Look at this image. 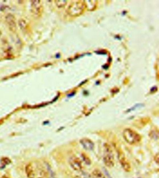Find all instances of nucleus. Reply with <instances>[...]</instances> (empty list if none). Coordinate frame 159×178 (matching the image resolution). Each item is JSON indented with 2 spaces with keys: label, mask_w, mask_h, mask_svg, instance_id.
Segmentation results:
<instances>
[{
  "label": "nucleus",
  "mask_w": 159,
  "mask_h": 178,
  "mask_svg": "<svg viewBox=\"0 0 159 178\" xmlns=\"http://www.w3.org/2000/svg\"><path fill=\"white\" fill-rule=\"evenodd\" d=\"M122 135L125 140L130 145L137 144L141 140V137L140 134L130 128L125 129Z\"/></svg>",
  "instance_id": "f257e3e1"
},
{
  "label": "nucleus",
  "mask_w": 159,
  "mask_h": 178,
  "mask_svg": "<svg viewBox=\"0 0 159 178\" xmlns=\"http://www.w3.org/2000/svg\"><path fill=\"white\" fill-rule=\"evenodd\" d=\"M103 161L105 165L109 168L114 165V157L111 146L108 143L104 145Z\"/></svg>",
  "instance_id": "f03ea898"
},
{
  "label": "nucleus",
  "mask_w": 159,
  "mask_h": 178,
  "mask_svg": "<svg viewBox=\"0 0 159 178\" xmlns=\"http://www.w3.org/2000/svg\"><path fill=\"white\" fill-rule=\"evenodd\" d=\"M118 158L122 167L125 172H130L131 171V167L129 162H128L124 152L121 150H118L117 151Z\"/></svg>",
  "instance_id": "7ed1b4c3"
},
{
  "label": "nucleus",
  "mask_w": 159,
  "mask_h": 178,
  "mask_svg": "<svg viewBox=\"0 0 159 178\" xmlns=\"http://www.w3.org/2000/svg\"><path fill=\"white\" fill-rule=\"evenodd\" d=\"M69 164L74 170L80 172L83 169V165L80 159L76 156H72L69 159Z\"/></svg>",
  "instance_id": "20e7f679"
},
{
  "label": "nucleus",
  "mask_w": 159,
  "mask_h": 178,
  "mask_svg": "<svg viewBox=\"0 0 159 178\" xmlns=\"http://www.w3.org/2000/svg\"><path fill=\"white\" fill-rule=\"evenodd\" d=\"M80 143L85 150L92 151L94 148V144L92 140L87 138H82L80 140Z\"/></svg>",
  "instance_id": "39448f33"
},
{
  "label": "nucleus",
  "mask_w": 159,
  "mask_h": 178,
  "mask_svg": "<svg viewBox=\"0 0 159 178\" xmlns=\"http://www.w3.org/2000/svg\"><path fill=\"white\" fill-rule=\"evenodd\" d=\"M6 22L12 31H15L16 29V19L13 15L9 14L5 17Z\"/></svg>",
  "instance_id": "423d86ee"
},
{
  "label": "nucleus",
  "mask_w": 159,
  "mask_h": 178,
  "mask_svg": "<svg viewBox=\"0 0 159 178\" xmlns=\"http://www.w3.org/2000/svg\"><path fill=\"white\" fill-rule=\"evenodd\" d=\"M41 3L40 1H31V9L35 14H38L41 9Z\"/></svg>",
  "instance_id": "0eeeda50"
},
{
  "label": "nucleus",
  "mask_w": 159,
  "mask_h": 178,
  "mask_svg": "<svg viewBox=\"0 0 159 178\" xmlns=\"http://www.w3.org/2000/svg\"><path fill=\"white\" fill-rule=\"evenodd\" d=\"M25 173L28 178H35V173L34 169L31 164H28L25 167Z\"/></svg>",
  "instance_id": "6e6552de"
},
{
  "label": "nucleus",
  "mask_w": 159,
  "mask_h": 178,
  "mask_svg": "<svg viewBox=\"0 0 159 178\" xmlns=\"http://www.w3.org/2000/svg\"><path fill=\"white\" fill-rule=\"evenodd\" d=\"M92 177L93 178H106L101 171L98 169H95L92 173Z\"/></svg>",
  "instance_id": "1a4fd4ad"
},
{
  "label": "nucleus",
  "mask_w": 159,
  "mask_h": 178,
  "mask_svg": "<svg viewBox=\"0 0 159 178\" xmlns=\"http://www.w3.org/2000/svg\"><path fill=\"white\" fill-rule=\"evenodd\" d=\"M82 158L83 159V161L85 162V164L88 165H90L91 164V160L90 159L89 157L87 156V155H86L85 154H82Z\"/></svg>",
  "instance_id": "9d476101"
},
{
  "label": "nucleus",
  "mask_w": 159,
  "mask_h": 178,
  "mask_svg": "<svg viewBox=\"0 0 159 178\" xmlns=\"http://www.w3.org/2000/svg\"><path fill=\"white\" fill-rule=\"evenodd\" d=\"M19 25L22 30H25L27 27V23L23 19H21L19 21Z\"/></svg>",
  "instance_id": "9b49d317"
},
{
  "label": "nucleus",
  "mask_w": 159,
  "mask_h": 178,
  "mask_svg": "<svg viewBox=\"0 0 159 178\" xmlns=\"http://www.w3.org/2000/svg\"><path fill=\"white\" fill-rule=\"evenodd\" d=\"M56 4L58 7H62L65 4L66 1H56Z\"/></svg>",
  "instance_id": "f8f14e48"
},
{
  "label": "nucleus",
  "mask_w": 159,
  "mask_h": 178,
  "mask_svg": "<svg viewBox=\"0 0 159 178\" xmlns=\"http://www.w3.org/2000/svg\"><path fill=\"white\" fill-rule=\"evenodd\" d=\"M154 161L157 164H159V154H157L156 155L154 156Z\"/></svg>",
  "instance_id": "ddd939ff"
},
{
  "label": "nucleus",
  "mask_w": 159,
  "mask_h": 178,
  "mask_svg": "<svg viewBox=\"0 0 159 178\" xmlns=\"http://www.w3.org/2000/svg\"><path fill=\"white\" fill-rule=\"evenodd\" d=\"M97 53L98 54H103V55H106V52H97Z\"/></svg>",
  "instance_id": "4468645a"
},
{
  "label": "nucleus",
  "mask_w": 159,
  "mask_h": 178,
  "mask_svg": "<svg viewBox=\"0 0 159 178\" xmlns=\"http://www.w3.org/2000/svg\"><path fill=\"white\" fill-rule=\"evenodd\" d=\"M104 69H107L108 68V66L107 65H104L103 67Z\"/></svg>",
  "instance_id": "2eb2a0df"
},
{
  "label": "nucleus",
  "mask_w": 159,
  "mask_h": 178,
  "mask_svg": "<svg viewBox=\"0 0 159 178\" xmlns=\"http://www.w3.org/2000/svg\"><path fill=\"white\" fill-rule=\"evenodd\" d=\"M74 178H81L79 176H76Z\"/></svg>",
  "instance_id": "dca6fc26"
},
{
  "label": "nucleus",
  "mask_w": 159,
  "mask_h": 178,
  "mask_svg": "<svg viewBox=\"0 0 159 178\" xmlns=\"http://www.w3.org/2000/svg\"><path fill=\"white\" fill-rule=\"evenodd\" d=\"M1 36V32L0 31V36Z\"/></svg>",
  "instance_id": "f3484780"
},
{
  "label": "nucleus",
  "mask_w": 159,
  "mask_h": 178,
  "mask_svg": "<svg viewBox=\"0 0 159 178\" xmlns=\"http://www.w3.org/2000/svg\"><path fill=\"white\" fill-rule=\"evenodd\" d=\"M41 178V177H40V178Z\"/></svg>",
  "instance_id": "a211bd4d"
}]
</instances>
